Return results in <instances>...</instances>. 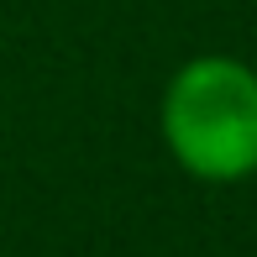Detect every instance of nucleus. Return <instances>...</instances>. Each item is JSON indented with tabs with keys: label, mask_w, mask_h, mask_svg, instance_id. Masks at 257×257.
<instances>
[{
	"label": "nucleus",
	"mask_w": 257,
	"mask_h": 257,
	"mask_svg": "<svg viewBox=\"0 0 257 257\" xmlns=\"http://www.w3.org/2000/svg\"><path fill=\"white\" fill-rule=\"evenodd\" d=\"M173 158L210 184L257 173V74L236 58H194L163 95Z\"/></svg>",
	"instance_id": "1"
}]
</instances>
